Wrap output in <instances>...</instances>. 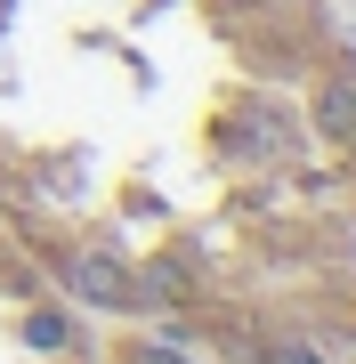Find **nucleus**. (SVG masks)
Segmentation results:
<instances>
[{
  "label": "nucleus",
  "instance_id": "obj_4",
  "mask_svg": "<svg viewBox=\"0 0 356 364\" xmlns=\"http://www.w3.org/2000/svg\"><path fill=\"white\" fill-rule=\"evenodd\" d=\"M251 364H324V348H308V340H267Z\"/></svg>",
  "mask_w": 356,
  "mask_h": 364
},
{
  "label": "nucleus",
  "instance_id": "obj_5",
  "mask_svg": "<svg viewBox=\"0 0 356 364\" xmlns=\"http://www.w3.org/2000/svg\"><path fill=\"white\" fill-rule=\"evenodd\" d=\"M138 364H186V356L171 348V340H154V348H138Z\"/></svg>",
  "mask_w": 356,
  "mask_h": 364
},
{
  "label": "nucleus",
  "instance_id": "obj_2",
  "mask_svg": "<svg viewBox=\"0 0 356 364\" xmlns=\"http://www.w3.org/2000/svg\"><path fill=\"white\" fill-rule=\"evenodd\" d=\"M316 130L324 138H356V81H324L316 90Z\"/></svg>",
  "mask_w": 356,
  "mask_h": 364
},
{
  "label": "nucleus",
  "instance_id": "obj_1",
  "mask_svg": "<svg viewBox=\"0 0 356 364\" xmlns=\"http://www.w3.org/2000/svg\"><path fill=\"white\" fill-rule=\"evenodd\" d=\"M73 291L90 299V308H138V291H130V275H122V259H106V251L73 259Z\"/></svg>",
  "mask_w": 356,
  "mask_h": 364
},
{
  "label": "nucleus",
  "instance_id": "obj_3",
  "mask_svg": "<svg viewBox=\"0 0 356 364\" xmlns=\"http://www.w3.org/2000/svg\"><path fill=\"white\" fill-rule=\"evenodd\" d=\"M25 348H41V356H57V348H73V324L57 308H33L25 316Z\"/></svg>",
  "mask_w": 356,
  "mask_h": 364
}]
</instances>
